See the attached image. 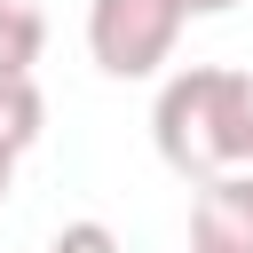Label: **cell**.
Listing matches in <instances>:
<instances>
[{
    "instance_id": "obj_5",
    "label": "cell",
    "mask_w": 253,
    "mask_h": 253,
    "mask_svg": "<svg viewBox=\"0 0 253 253\" xmlns=\"http://www.w3.org/2000/svg\"><path fill=\"white\" fill-rule=\"evenodd\" d=\"M47 47V24L32 0H0V71H32Z\"/></svg>"
},
{
    "instance_id": "obj_4",
    "label": "cell",
    "mask_w": 253,
    "mask_h": 253,
    "mask_svg": "<svg viewBox=\"0 0 253 253\" xmlns=\"http://www.w3.org/2000/svg\"><path fill=\"white\" fill-rule=\"evenodd\" d=\"M40 126H47V103H40V87H32V71H0V150H32L40 142Z\"/></svg>"
},
{
    "instance_id": "obj_1",
    "label": "cell",
    "mask_w": 253,
    "mask_h": 253,
    "mask_svg": "<svg viewBox=\"0 0 253 253\" xmlns=\"http://www.w3.org/2000/svg\"><path fill=\"white\" fill-rule=\"evenodd\" d=\"M229 87H237V71H221V63H190V71H174L158 87L150 134H158V158L174 174L213 182V174L237 166V150H229Z\"/></svg>"
},
{
    "instance_id": "obj_9",
    "label": "cell",
    "mask_w": 253,
    "mask_h": 253,
    "mask_svg": "<svg viewBox=\"0 0 253 253\" xmlns=\"http://www.w3.org/2000/svg\"><path fill=\"white\" fill-rule=\"evenodd\" d=\"M8 174H16V150H0V198H8Z\"/></svg>"
},
{
    "instance_id": "obj_6",
    "label": "cell",
    "mask_w": 253,
    "mask_h": 253,
    "mask_svg": "<svg viewBox=\"0 0 253 253\" xmlns=\"http://www.w3.org/2000/svg\"><path fill=\"white\" fill-rule=\"evenodd\" d=\"M229 150H237V166H253V71H237V87H229Z\"/></svg>"
},
{
    "instance_id": "obj_2",
    "label": "cell",
    "mask_w": 253,
    "mask_h": 253,
    "mask_svg": "<svg viewBox=\"0 0 253 253\" xmlns=\"http://www.w3.org/2000/svg\"><path fill=\"white\" fill-rule=\"evenodd\" d=\"M182 24H190L182 0H95L87 8V55L111 79H150L174 55Z\"/></svg>"
},
{
    "instance_id": "obj_7",
    "label": "cell",
    "mask_w": 253,
    "mask_h": 253,
    "mask_svg": "<svg viewBox=\"0 0 253 253\" xmlns=\"http://www.w3.org/2000/svg\"><path fill=\"white\" fill-rule=\"evenodd\" d=\"M47 253H119V237H111V229H103V221H63V229H55V245H47Z\"/></svg>"
},
{
    "instance_id": "obj_8",
    "label": "cell",
    "mask_w": 253,
    "mask_h": 253,
    "mask_svg": "<svg viewBox=\"0 0 253 253\" xmlns=\"http://www.w3.org/2000/svg\"><path fill=\"white\" fill-rule=\"evenodd\" d=\"M190 16H221V8H237V0H182Z\"/></svg>"
},
{
    "instance_id": "obj_3",
    "label": "cell",
    "mask_w": 253,
    "mask_h": 253,
    "mask_svg": "<svg viewBox=\"0 0 253 253\" xmlns=\"http://www.w3.org/2000/svg\"><path fill=\"white\" fill-rule=\"evenodd\" d=\"M190 253H253V174H245V166L198 182V206H190Z\"/></svg>"
}]
</instances>
